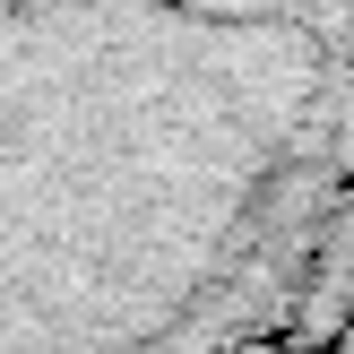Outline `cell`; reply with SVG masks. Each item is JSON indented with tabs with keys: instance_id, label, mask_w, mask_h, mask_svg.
<instances>
[{
	"instance_id": "6da1fadb",
	"label": "cell",
	"mask_w": 354,
	"mask_h": 354,
	"mask_svg": "<svg viewBox=\"0 0 354 354\" xmlns=\"http://www.w3.org/2000/svg\"><path fill=\"white\" fill-rule=\"evenodd\" d=\"M354 138V0H0V354H251Z\"/></svg>"
},
{
	"instance_id": "7a4b0ae2",
	"label": "cell",
	"mask_w": 354,
	"mask_h": 354,
	"mask_svg": "<svg viewBox=\"0 0 354 354\" xmlns=\"http://www.w3.org/2000/svg\"><path fill=\"white\" fill-rule=\"evenodd\" d=\"M251 354H259V346H251Z\"/></svg>"
}]
</instances>
